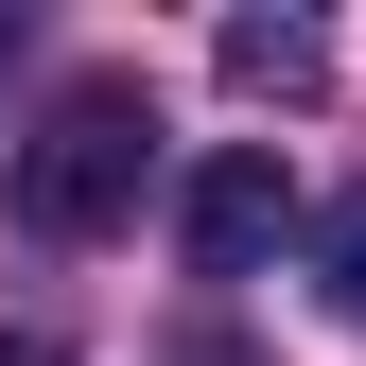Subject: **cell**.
Segmentation results:
<instances>
[{
    "label": "cell",
    "mask_w": 366,
    "mask_h": 366,
    "mask_svg": "<svg viewBox=\"0 0 366 366\" xmlns=\"http://www.w3.org/2000/svg\"><path fill=\"white\" fill-rule=\"evenodd\" d=\"M140 174H157V87L140 70H87L35 105V140L0 157V209L35 227V244H105L122 209H140Z\"/></svg>",
    "instance_id": "1"
},
{
    "label": "cell",
    "mask_w": 366,
    "mask_h": 366,
    "mask_svg": "<svg viewBox=\"0 0 366 366\" xmlns=\"http://www.w3.org/2000/svg\"><path fill=\"white\" fill-rule=\"evenodd\" d=\"M280 227H297V192H280V157H262V140H227L192 192H174V244H192L209 280H262V262H280Z\"/></svg>",
    "instance_id": "2"
},
{
    "label": "cell",
    "mask_w": 366,
    "mask_h": 366,
    "mask_svg": "<svg viewBox=\"0 0 366 366\" xmlns=\"http://www.w3.org/2000/svg\"><path fill=\"white\" fill-rule=\"evenodd\" d=\"M227 87H244V105H314V87H332V35L314 18H227Z\"/></svg>",
    "instance_id": "3"
},
{
    "label": "cell",
    "mask_w": 366,
    "mask_h": 366,
    "mask_svg": "<svg viewBox=\"0 0 366 366\" xmlns=\"http://www.w3.org/2000/svg\"><path fill=\"white\" fill-rule=\"evenodd\" d=\"M314 280H332V314H349V332H366V192H349L332 227H314Z\"/></svg>",
    "instance_id": "4"
},
{
    "label": "cell",
    "mask_w": 366,
    "mask_h": 366,
    "mask_svg": "<svg viewBox=\"0 0 366 366\" xmlns=\"http://www.w3.org/2000/svg\"><path fill=\"white\" fill-rule=\"evenodd\" d=\"M0 70H18V0H0Z\"/></svg>",
    "instance_id": "5"
}]
</instances>
